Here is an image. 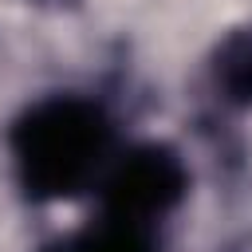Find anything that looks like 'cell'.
Instances as JSON below:
<instances>
[{
	"mask_svg": "<svg viewBox=\"0 0 252 252\" xmlns=\"http://www.w3.org/2000/svg\"><path fill=\"white\" fill-rule=\"evenodd\" d=\"M110 142V118L87 98H47L32 106L12 130L20 181L39 201H63L83 193L106 165Z\"/></svg>",
	"mask_w": 252,
	"mask_h": 252,
	"instance_id": "cell-1",
	"label": "cell"
},
{
	"mask_svg": "<svg viewBox=\"0 0 252 252\" xmlns=\"http://www.w3.org/2000/svg\"><path fill=\"white\" fill-rule=\"evenodd\" d=\"M185 193V165L165 146H138L122 154L102 181V213L154 224Z\"/></svg>",
	"mask_w": 252,
	"mask_h": 252,
	"instance_id": "cell-2",
	"label": "cell"
},
{
	"mask_svg": "<svg viewBox=\"0 0 252 252\" xmlns=\"http://www.w3.org/2000/svg\"><path fill=\"white\" fill-rule=\"evenodd\" d=\"M63 252H158V240H154V224L102 213L94 224L71 236Z\"/></svg>",
	"mask_w": 252,
	"mask_h": 252,
	"instance_id": "cell-3",
	"label": "cell"
},
{
	"mask_svg": "<svg viewBox=\"0 0 252 252\" xmlns=\"http://www.w3.org/2000/svg\"><path fill=\"white\" fill-rule=\"evenodd\" d=\"M213 75H217V87L232 102L252 106V32H236L220 43Z\"/></svg>",
	"mask_w": 252,
	"mask_h": 252,
	"instance_id": "cell-4",
	"label": "cell"
}]
</instances>
